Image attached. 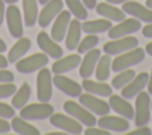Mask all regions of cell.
Masks as SVG:
<instances>
[{
	"label": "cell",
	"instance_id": "cell-17",
	"mask_svg": "<svg viewBox=\"0 0 152 135\" xmlns=\"http://www.w3.org/2000/svg\"><path fill=\"white\" fill-rule=\"evenodd\" d=\"M148 77L150 75L147 72H140L135 75V77L121 89V96L126 99H132L134 98L140 91H142L148 83Z\"/></svg>",
	"mask_w": 152,
	"mask_h": 135
},
{
	"label": "cell",
	"instance_id": "cell-38",
	"mask_svg": "<svg viewBox=\"0 0 152 135\" xmlns=\"http://www.w3.org/2000/svg\"><path fill=\"white\" fill-rule=\"evenodd\" d=\"M152 134V129H150L146 126H141V127H137V129L131 130L127 133V135H151Z\"/></svg>",
	"mask_w": 152,
	"mask_h": 135
},
{
	"label": "cell",
	"instance_id": "cell-21",
	"mask_svg": "<svg viewBox=\"0 0 152 135\" xmlns=\"http://www.w3.org/2000/svg\"><path fill=\"white\" fill-rule=\"evenodd\" d=\"M81 60H82V58H81L80 53H72L66 57H61L52 64L51 72H53L55 75L69 72V71L76 69L77 66H80Z\"/></svg>",
	"mask_w": 152,
	"mask_h": 135
},
{
	"label": "cell",
	"instance_id": "cell-40",
	"mask_svg": "<svg viewBox=\"0 0 152 135\" xmlns=\"http://www.w3.org/2000/svg\"><path fill=\"white\" fill-rule=\"evenodd\" d=\"M141 33L144 37L146 38H152V22L145 25L142 28H141Z\"/></svg>",
	"mask_w": 152,
	"mask_h": 135
},
{
	"label": "cell",
	"instance_id": "cell-36",
	"mask_svg": "<svg viewBox=\"0 0 152 135\" xmlns=\"http://www.w3.org/2000/svg\"><path fill=\"white\" fill-rule=\"evenodd\" d=\"M83 133H84V135H110V131L109 130L103 129L101 127L95 128L94 126L88 127L86 130H83Z\"/></svg>",
	"mask_w": 152,
	"mask_h": 135
},
{
	"label": "cell",
	"instance_id": "cell-46",
	"mask_svg": "<svg viewBox=\"0 0 152 135\" xmlns=\"http://www.w3.org/2000/svg\"><path fill=\"white\" fill-rule=\"evenodd\" d=\"M145 52H146L148 56H151V57H152V41H151V43H148V44L146 45V47H145Z\"/></svg>",
	"mask_w": 152,
	"mask_h": 135
},
{
	"label": "cell",
	"instance_id": "cell-3",
	"mask_svg": "<svg viewBox=\"0 0 152 135\" xmlns=\"http://www.w3.org/2000/svg\"><path fill=\"white\" fill-rule=\"evenodd\" d=\"M53 107L48 102H40L39 103H31L26 104L20 109V117H23L26 121H40L50 118V116L53 114Z\"/></svg>",
	"mask_w": 152,
	"mask_h": 135
},
{
	"label": "cell",
	"instance_id": "cell-27",
	"mask_svg": "<svg viewBox=\"0 0 152 135\" xmlns=\"http://www.w3.org/2000/svg\"><path fill=\"white\" fill-rule=\"evenodd\" d=\"M11 129L19 135H39L40 131L33 124H30L23 117H12L11 121Z\"/></svg>",
	"mask_w": 152,
	"mask_h": 135
},
{
	"label": "cell",
	"instance_id": "cell-22",
	"mask_svg": "<svg viewBox=\"0 0 152 135\" xmlns=\"http://www.w3.org/2000/svg\"><path fill=\"white\" fill-rule=\"evenodd\" d=\"M82 88L86 92L96 95V96H101V97H109L113 92V88L112 85L101 82V81H91L89 78H83L82 81Z\"/></svg>",
	"mask_w": 152,
	"mask_h": 135
},
{
	"label": "cell",
	"instance_id": "cell-48",
	"mask_svg": "<svg viewBox=\"0 0 152 135\" xmlns=\"http://www.w3.org/2000/svg\"><path fill=\"white\" fill-rule=\"evenodd\" d=\"M7 50V46H6V44H5V41L0 38V53H2V52H5Z\"/></svg>",
	"mask_w": 152,
	"mask_h": 135
},
{
	"label": "cell",
	"instance_id": "cell-20",
	"mask_svg": "<svg viewBox=\"0 0 152 135\" xmlns=\"http://www.w3.org/2000/svg\"><path fill=\"white\" fill-rule=\"evenodd\" d=\"M109 107L112 110H114L119 116H122L125 118L133 120L134 118V108L132 107V104L124 98L122 96L119 95H110L109 96Z\"/></svg>",
	"mask_w": 152,
	"mask_h": 135
},
{
	"label": "cell",
	"instance_id": "cell-2",
	"mask_svg": "<svg viewBox=\"0 0 152 135\" xmlns=\"http://www.w3.org/2000/svg\"><path fill=\"white\" fill-rule=\"evenodd\" d=\"M151 120V98L146 91H140L135 96L134 124L137 127L146 126Z\"/></svg>",
	"mask_w": 152,
	"mask_h": 135
},
{
	"label": "cell",
	"instance_id": "cell-33",
	"mask_svg": "<svg viewBox=\"0 0 152 135\" xmlns=\"http://www.w3.org/2000/svg\"><path fill=\"white\" fill-rule=\"evenodd\" d=\"M99 37L96 34H88L82 40H80V44L77 46L78 53H86L90 51L91 49H95V46L99 44Z\"/></svg>",
	"mask_w": 152,
	"mask_h": 135
},
{
	"label": "cell",
	"instance_id": "cell-23",
	"mask_svg": "<svg viewBox=\"0 0 152 135\" xmlns=\"http://www.w3.org/2000/svg\"><path fill=\"white\" fill-rule=\"evenodd\" d=\"M96 13L110 21H115V22H119V21H122L124 19H126V13L113 6L112 4L109 2H100V4H96Z\"/></svg>",
	"mask_w": 152,
	"mask_h": 135
},
{
	"label": "cell",
	"instance_id": "cell-6",
	"mask_svg": "<svg viewBox=\"0 0 152 135\" xmlns=\"http://www.w3.org/2000/svg\"><path fill=\"white\" fill-rule=\"evenodd\" d=\"M49 63V56L46 53H33L28 57L15 62V69L20 73H32L46 66Z\"/></svg>",
	"mask_w": 152,
	"mask_h": 135
},
{
	"label": "cell",
	"instance_id": "cell-28",
	"mask_svg": "<svg viewBox=\"0 0 152 135\" xmlns=\"http://www.w3.org/2000/svg\"><path fill=\"white\" fill-rule=\"evenodd\" d=\"M24 22L27 27H33L38 20V1L37 0H23Z\"/></svg>",
	"mask_w": 152,
	"mask_h": 135
},
{
	"label": "cell",
	"instance_id": "cell-7",
	"mask_svg": "<svg viewBox=\"0 0 152 135\" xmlns=\"http://www.w3.org/2000/svg\"><path fill=\"white\" fill-rule=\"evenodd\" d=\"M37 83V98L40 102H49L52 97V76L48 68H42L38 70L36 78Z\"/></svg>",
	"mask_w": 152,
	"mask_h": 135
},
{
	"label": "cell",
	"instance_id": "cell-26",
	"mask_svg": "<svg viewBox=\"0 0 152 135\" xmlns=\"http://www.w3.org/2000/svg\"><path fill=\"white\" fill-rule=\"evenodd\" d=\"M30 49H31V40L28 38H25V37L19 38L18 41L14 43V45L8 51V54H7L8 62L10 63H15L21 57H24L25 53H27V51Z\"/></svg>",
	"mask_w": 152,
	"mask_h": 135
},
{
	"label": "cell",
	"instance_id": "cell-45",
	"mask_svg": "<svg viewBox=\"0 0 152 135\" xmlns=\"http://www.w3.org/2000/svg\"><path fill=\"white\" fill-rule=\"evenodd\" d=\"M106 1L112 4V5H120V4H125V2L131 1V0H106Z\"/></svg>",
	"mask_w": 152,
	"mask_h": 135
},
{
	"label": "cell",
	"instance_id": "cell-24",
	"mask_svg": "<svg viewBox=\"0 0 152 135\" xmlns=\"http://www.w3.org/2000/svg\"><path fill=\"white\" fill-rule=\"evenodd\" d=\"M81 32H82V27H81V22L78 19H71L70 24L68 26L66 30V34H65V47L70 51L77 49L80 40H81Z\"/></svg>",
	"mask_w": 152,
	"mask_h": 135
},
{
	"label": "cell",
	"instance_id": "cell-14",
	"mask_svg": "<svg viewBox=\"0 0 152 135\" xmlns=\"http://www.w3.org/2000/svg\"><path fill=\"white\" fill-rule=\"evenodd\" d=\"M63 5L64 4L62 0H49L38 14V25L43 28L48 27L51 21L57 17V14L63 9Z\"/></svg>",
	"mask_w": 152,
	"mask_h": 135
},
{
	"label": "cell",
	"instance_id": "cell-29",
	"mask_svg": "<svg viewBox=\"0 0 152 135\" xmlns=\"http://www.w3.org/2000/svg\"><path fill=\"white\" fill-rule=\"evenodd\" d=\"M30 97H31V86L28 85L27 82H24L21 86L17 89V91L12 95V101H11L12 107L14 109H21L27 104Z\"/></svg>",
	"mask_w": 152,
	"mask_h": 135
},
{
	"label": "cell",
	"instance_id": "cell-16",
	"mask_svg": "<svg viewBox=\"0 0 152 135\" xmlns=\"http://www.w3.org/2000/svg\"><path fill=\"white\" fill-rule=\"evenodd\" d=\"M37 44H38L39 49L44 53H46L49 57H51L53 59H58V58H61L63 56V49L45 31H40L38 33Z\"/></svg>",
	"mask_w": 152,
	"mask_h": 135
},
{
	"label": "cell",
	"instance_id": "cell-47",
	"mask_svg": "<svg viewBox=\"0 0 152 135\" xmlns=\"http://www.w3.org/2000/svg\"><path fill=\"white\" fill-rule=\"evenodd\" d=\"M45 135H66V133L63 130H58V131H48Z\"/></svg>",
	"mask_w": 152,
	"mask_h": 135
},
{
	"label": "cell",
	"instance_id": "cell-43",
	"mask_svg": "<svg viewBox=\"0 0 152 135\" xmlns=\"http://www.w3.org/2000/svg\"><path fill=\"white\" fill-rule=\"evenodd\" d=\"M8 64H10L8 59H7L4 54L0 53V69H6V68L8 66Z\"/></svg>",
	"mask_w": 152,
	"mask_h": 135
},
{
	"label": "cell",
	"instance_id": "cell-34",
	"mask_svg": "<svg viewBox=\"0 0 152 135\" xmlns=\"http://www.w3.org/2000/svg\"><path fill=\"white\" fill-rule=\"evenodd\" d=\"M17 85L14 83H0V99L1 98H7L12 96L17 91Z\"/></svg>",
	"mask_w": 152,
	"mask_h": 135
},
{
	"label": "cell",
	"instance_id": "cell-12",
	"mask_svg": "<svg viewBox=\"0 0 152 135\" xmlns=\"http://www.w3.org/2000/svg\"><path fill=\"white\" fill-rule=\"evenodd\" d=\"M97 126L109 130L110 133H126L129 129V122L127 118L122 116H113V115H103L97 120Z\"/></svg>",
	"mask_w": 152,
	"mask_h": 135
},
{
	"label": "cell",
	"instance_id": "cell-32",
	"mask_svg": "<svg viewBox=\"0 0 152 135\" xmlns=\"http://www.w3.org/2000/svg\"><path fill=\"white\" fill-rule=\"evenodd\" d=\"M65 4L69 8V12L78 20H86L88 17L87 7L82 0H65Z\"/></svg>",
	"mask_w": 152,
	"mask_h": 135
},
{
	"label": "cell",
	"instance_id": "cell-13",
	"mask_svg": "<svg viewBox=\"0 0 152 135\" xmlns=\"http://www.w3.org/2000/svg\"><path fill=\"white\" fill-rule=\"evenodd\" d=\"M52 83L59 91H62L63 94H65L70 97H78L83 90L81 84H78L74 79L64 76V73L55 75L52 77Z\"/></svg>",
	"mask_w": 152,
	"mask_h": 135
},
{
	"label": "cell",
	"instance_id": "cell-42",
	"mask_svg": "<svg viewBox=\"0 0 152 135\" xmlns=\"http://www.w3.org/2000/svg\"><path fill=\"white\" fill-rule=\"evenodd\" d=\"M82 2L87 7V9H94L96 7V4H97L96 0H82Z\"/></svg>",
	"mask_w": 152,
	"mask_h": 135
},
{
	"label": "cell",
	"instance_id": "cell-25",
	"mask_svg": "<svg viewBox=\"0 0 152 135\" xmlns=\"http://www.w3.org/2000/svg\"><path fill=\"white\" fill-rule=\"evenodd\" d=\"M112 21L103 18V19H95V20H86L81 24L82 31L87 34H97L107 32L112 27Z\"/></svg>",
	"mask_w": 152,
	"mask_h": 135
},
{
	"label": "cell",
	"instance_id": "cell-44",
	"mask_svg": "<svg viewBox=\"0 0 152 135\" xmlns=\"http://www.w3.org/2000/svg\"><path fill=\"white\" fill-rule=\"evenodd\" d=\"M147 92L150 95H152V70H151V75L148 77V83H147Z\"/></svg>",
	"mask_w": 152,
	"mask_h": 135
},
{
	"label": "cell",
	"instance_id": "cell-18",
	"mask_svg": "<svg viewBox=\"0 0 152 135\" xmlns=\"http://www.w3.org/2000/svg\"><path fill=\"white\" fill-rule=\"evenodd\" d=\"M121 9L126 14L132 15L133 18H135L142 22H146V24L152 22V9L137 2V1H134V0H131V1L122 4Z\"/></svg>",
	"mask_w": 152,
	"mask_h": 135
},
{
	"label": "cell",
	"instance_id": "cell-30",
	"mask_svg": "<svg viewBox=\"0 0 152 135\" xmlns=\"http://www.w3.org/2000/svg\"><path fill=\"white\" fill-rule=\"evenodd\" d=\"M110 69H112V58L109 54H102L100 56L96 68H95V77L97 81L101 82H106L109 78V73H110Z\"/></svg>",
	"mask_w": 152,
	"mask_h": 135
},
{
	"label": "cell",
	"instance_id": "cell-8",
	"mask_svg": "<svg viewBox=\"0 0 152 135\" xmlns=\"http://www.w3.org/2000/svg\"><path fill=\"white\" fill-rule=\"evenodd\" d=\"M138 45H139L138 38L133 36H126V37H121V38H116V39H112L110 41H107L103 45V51L109 56H118L122 52H126L137 47Z\"/></svg>",
	"mask_w": 152,
	"mask_h": 135
},
{
	"label": "cell",
	"instance_id": "cell-4",
	"mask_svg": "<svg viewBox=\"0 0 152 135\" xmlns=\"http://www.w3.org/2000/svg\"><path fill=\"white\" fill-rule=\"evenodd\" d=\"M63 110L87 127L95 126L97 122L95 115L91 111H89L81 103H76L75 101H65L63 103Z\"/></svg>",
	"mask_w": 152,
	"mask_h": 135
},
{
	"label": "cell",
	"instance_id": "cell-41",
	"mask_svg": "<svg viewBox=\"0 0 152 135\" xmlns=\"http://www.w3.org/2000/svg\"><path fill=\"white\" fill-rule=\"evenodd\" d=\"M5 1L4 0H0V26L2 25L4 22V19H5Z\"/></svg>",
	"mask_w": 152,
	"mask_h": 135
},
{
	"label": "cell",
	"instance_id": "cell-31",
	"mask_svg": "<svg viewBox=\"0 0 152 135\" xmlns=\"http://www.w3.org/2000/svg\"><path fill=\"white\" fill-rule=\"evenodd\" d=\"M135 71L132 70L131 68L129 69H126V70H122L120 71L113 79H112V88L113 89H116V90H120L122 89L125 85H127L134 77H135Z\"/></svg>",
	"mask_w": 152,
	"mask_h": 135
},
{
	"label": "cell",
	"instance_id": "cell-37",
	"mask_svg": "<svg viewBox=\"0 0 152 135\" xmlns=\"http://www.w3.org/2000/svg\"><path fill=\"white\" fill-rule=\"evenodd\" d=\"M14 81V75L7 69H0V83H11Z\"/></svg>",
	"mask_w": 152,
	"mask_h": 135
},
{
	"label": "cell",
	"instance_id": "cell-9",
	"mask_svg": "<svg viewBox=\"0 0 152 135\" xmlns=\"http://www.w3.org/2000/svg\"><path fill=\"white\" fill-rule=\"evenodd\" d=\"M5 18L7 22V28L10 34L13 38H21L24 34V28H23V18L21 13L14 4H11L5 12Z\"/></svg>",
	"mask_w": 152,
	"mask_h": 135
},
{
	"label": "cell",
	"instance_id": "cell-35",
	"mask_svg": "<svg viewBox=\"0 0 152 135\" xmlns=\"http://www.w3.org/2000/svg\"><path fill=\"white\" fill-rule=\"evenodd\" d=\"M14 115H15V110L12 105L0 102V117L7 120V118H12Z\"/></svg>",
	"mask_w": 152,
	"mask_h": 135
},
{
	"label": "cell",
	"instance_id": "cell-11",
	"mask_svg": "<svg viewBox=\"0 0 152 135\" xmlns=\"http://www.w3.org/2000/svg\"><path fill=\"white\" fill-rule=\"evenodd\" d=\"M78 102L83 107H86L89 111H91L94 115L103 116V115H107L110 111L109 103H107L106 101L96 97V95H93V94H89V92L81 94L78 96Z\"/></svg>",
	"mask_w": 152,
	"mask_h": 135
},
{
	"label": "cell",
	"instance_id": "cell-15",
	"mask_svg": "<svg viewBox=\"0 0 152 135\" xmlns=\"http://www.w3.org/2000/svg\"><path fill=\"white\" fill-rule=\"evenodd\" d=\"M70 20H71V13L69 11L62 9L57 14V17L53 21V25L51 27V32H50V36L55 41L61 43L64 40Z\"/></svg>",
	"mask_w": 152,
	"mask_h": 135
},
{
	"label": "cell",
	"instance_id": "cell-10",
	"mask_svg": "<svg viewBox=\"0 0 152 135\" xmlns=\"http://www.w3.org/2000/svg\"><path fill=\"white\" fill-rule=\"evenodd\" d=\"M139 30H141V21L132 17L128 19H124L122 21H119L118 25L112 26L108 30V37L110 39H116L133 34Z\"/></svg>",
	"mask_w": 152,
	"mask_h": 135
},
{
	"label": "cell",
	"instance_id": "cell-50",
	"mask_svg": "<svg viewBox=\"0 0 152 135\" xmlns=\"http://www.w3.org/2000/svg\"><path fill=\"white\" fill-rule=\"evenodd\" d=\"M6 4H8V5H11V4H15L17 1H19V0H4Z\"/></svg>",
	"mask_w": 152,
	"mask_h": 135
},
{
	"label": "cell",
	"instance_id": "cell-1",
	"mask_svg": "<svg viewBox=\"0 0 152 135\" xmlns=\"http://www.w3.org/2000/svg\"><path fill=\"white\" fill-rule=\"evenodd\" d=\"M146 52L142 47H134L129 51L122 52L118 54L113 60H112V70L114 72H120L122 70L129 69L134 65L140 64L145 59Z\"/></svg>",
	"mask_w": 152,
	"mask_h": 135
},
{
	"label": "cell",
	"instance_id": "cell-39",
	"mask_svg": "<svg viewBox=\"0 0 152 135\" xmlns=\"http://www.w3.org/2000/svg\"><path fill=\"white\" fill-rule=\"evenodd\" d=\"M11 130V123L6 120L0 117V134H6Z\"/></svg>",
	"mask_w": 152,
	"mask_h": 135
},
{
	"label": "cell",
	"instance_id": "cell-51",
	"mask_svg": "<svg viewBox=\"0 0 152 135\" xmlns=\"http://www.w3.org/2000/svg\"><path fill=\"white\" fill-rule=\"evenodd\" d=\"M37 1H38V2L40 4V5H45V4H46V2L49 1V0H37Z\"/></svg>",
	"mask_w": 152,
	"mask_h": 135
},
{
	"label": "cell",
	"instance_id": "cell-52",
	"mask_svg": "<svg viewBox=\"0 0 152 135\" xmlns=\"http://www.w3.org/2000/svg\"><path fill=\"white\" fill-rule=\"evenodd\" d=\"M151 110H152V99H151Z\"/></svg>",
	"mask_w": 152,
	"mask_h": 135
},
{
	"label": "cell",
	"instance_id": "cell-49",
	"mask_svg": "<svg viewBox=\"0 0 152 135\" xmlns=\"http://www.w3.org/2000/svg\"><path fill=\"white\" fill-rule=\"evenodd\" d=\"M145 5H146V7H148V8H151V9H152V0H146Z\"/></svg>",
	"mask_w": 152,
	"mask_h": 135
},
{
	"label": "cell",
	"instance_id": "cell-5",
	"mask_svg": "<svg viewBox=\"0 0 152 135\" xmlns=\"http://www.w3.org/2000/svg\"><path fill=\"white\" fill-rule=\"evenodd\" d=\"M50 123L57 129L65 131L66 134L80 135L83 133V124L81 122H78L74 117L66 116L61 112H53L50 116Z\"/></svg>",
	"mask_w": 152,
	"mask_h": 135
},
{
	"label": "cell",
	"instance_id": "cell-19",
	"mask_svg": "<svg viewBox=\"0 0 152 135\" xmlns=\"http://www.w3.org/2000/svg\"><path fill=\"white\" fill-rule=\"evenodd\" d=\"M100 56H101V51L99 49H91L90 51L84 53V57L81 60L80 71H78L82 78H90L93 76Z\"/></svg>",
	"mask_w": 152,
	"mask_h": 135
}]
</instances>
